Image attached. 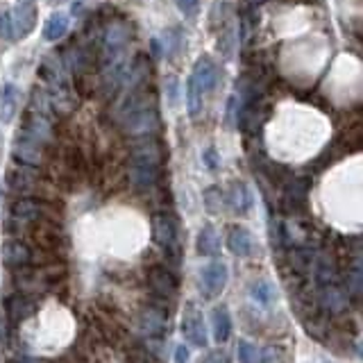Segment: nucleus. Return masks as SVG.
Returning a JSON list of instances; mask_svg holds the SVG:
<instances>
[{
    "mask_svg": "<svg viewBox=\"0 0 363 363\" xmlns=\"http://www.w3.org/2000/svg\"><path fill=\"white\" fill-rule=\"evenodd\" d=\"M236 355H238V363H261V350H256L252 343L247 341L238 343Z\"/></svg>",
    "mask_w": 363,
    "mask_h": 363,
    "instance_id": "nucleus-27",
    "label": "nucleus"
},
{
    "mask_svg": "<svg viewBox=\"0 0 363 363\" xmlns=\"http://www.w3.org/2000/svg\"><path fill=\"white\" fill-rule=\"evenodd\" d=\"M175 5L184 16H196L198 7H200V0H175Z\"/></svg>",
    "mask_w": 363,
    "mask_h": 363,
    "instance_id": "nucleus-32",
    "label": "nucleus"
},
{
    "mask_svg": "<svg viewBox=\"0 0 363 363\" xmlns=\"http://www.w3.org/2000/svg\"><path fill=\"white\" fill-rule=\"evenodd\" d=\"M130 363H157V361L152 359L150 352H146V350H135V352H132Z\"/></svg>",
    "mask_w": 363,
    "mask_h": 363,
    "instance_id": "nucleus-34",
    "label": "nucleus"
},
{
    "mask_svg": "<svg viewBox=\"0 0 363 363\" xmlns=\"http://www.w3.org/2000/svg\"><path fill=\"white\" fill-rule=\"evenodd\" d=\"M304 200H307V186H304L302 179H293L289 186H286V193H284V205L286 209H300L304 205Z\"/></svg>",
    "mask_w": 363,
    "mask_h": 363,
    "instance_id": "nucleus-23",
    "label": "nucleus"
},
{
    "mask_svg": "<svg viewBox=\"0 0 363 363\" xmlns=\"http://www.w3.org/2000/svg\"><path fill=\"white\" fill-rule=\"evenodd\" d=\"M12 214L18 223H39V221H48V218H55V209L48 203H43V200L23 198L12 207Z\"/></svg>",
    "mask_w": 363,
    "mask_h": 363,
    "instance_id": "nucleus-4",
    "label": "nucleus"
},
{
    "mask_svg": "<svg viewBox=\"0 0 363 363\" xmlns=\"http://www.w3.org/2000/svg\"><path fill=\"white\" fill-rule=\"evenodd\" d=\"M18 3H34V0H18Z\"/></svg>",
    "mask_w": 363,
    "mask_h": 363,
    "instance_id": "nucleus-37",
    "label": "nucleus"
},
{
    "mask_svg": "<svg viewBox=\"0 0 363 363\" xmlns=\"http://www.w3.org/2000/svg\"><path fill=\"white\" fill-rule=\"evenodd\" d=\"M121 125L130 137H152L159 130V116L152 100L132 93L121 107Z\"/></svg>",
    "mask_w": 363,
    "mask_h": 363,
    "instance_id": "nucleus-1",
    "label": "nucleus"
},
{
    "mask_svg": "<svg viewBox=\"0 0 363 363\" xmlns=\"http://www.w3.org/2000/svg\"><path fill=\"white\" fill-rule=\"evenodd\" d=\"M43 148L39 141H34L30 137H25L23 132H18L16 139H14V157L16 161H21L23 166H39L43 161Z\"/></svg>",
    "mask_w": 363,
    "mask_h": 363,
    "instance_id": "nucleus-6",
    "label": "nucleus"
},
{
    "mask_svg": "<svg viewBox=\"0 0 363 363\" xmlns=\"http://www.w3.org/2000/svg\"><path fill=\"white\" fill-rule=\"evenodd\" d=\"M69 16H66L64 12H53L50 16H48V21L43 23V39L46 41H60L66 36V32H69Z\"/></svg>",
    "mask_w": 363,
    "mask_h": 363,
    "instance_id": "nucleus-17",
    "label": "nucleus"
},
{
    "mask_svg": "<svg viewBox=\"0 0 363 363\" xmlns=\"http://www.w3.org/2000/svg\"><path fill=\"white\" fill-rule=\"evenodd\" d=\"M227 247L236 256H250L254 252V241L252 234L245 227H232L227 234Z\"/></svg>",
    "mask_w": 363,
    "mask_h": 363,
    "instance_id": "nucleus-15",
    "label": "nucleus"
},
{
    "mask_svg": "<svg viewBox=\"0 0 363 363\" xmlns=\"http://www.w3.org/2000/svg\"><path fill=\"white\" fill-rule=\"evenodd\" d=\"M182 334L193 343V345L205 348L207 345V331H205V320L193 304H186L184 318H182Z\"/></svg>",
    "mask_w": 363,
    "mask_h": 363,
    "instance_id": "nucleus-8",
    "label": "nucleus"
},
{
    "mask_svg": "<svg viewBox=\"0 0 363 363\" xmlns=\"http://www.w3.org/2000/svg\"><path fill=\"white\" fill-rule=\"evenodd\" d=\"M18 104H21V91L16 84L7 82L0 87V123H12L18 114Z\"/></svg>",
    "mask_w": 363,
    "mask_h": 363,
    "instance_id": "nucleus-12",
    "label": "nucleus"
},
{
    "mask_svg": "<svg viewBox=\"0 0 363 363\" xmlns=\"http://www.w3.org/2000/svg\"><path fill=\"white\" fill-rule=\"evenodd\" d=\"M198 252L205 256H216L221 254V238L212 225H205L198 234Z\"/></svg>",
    "mask_w": 363,
    "mask_h": 363,
    "instance_id": "nucleus-20",
    "label": "nucleus"
},
{
    "mask_svg": "<svg viewBox=\"0 0 363 363\" xmlns=\"http://www.w3.org/2000/svg\"><path fill=\"white\" fill-rule=\"evenodd\" d=\"M205 207L209 214H221L223 212V191L218 186H209L205 191Z\"/></svg>",
    "mask_w": 363,
    "mask_h": 363,
    "instance_id": "nucleus-28",
    "label": "nucleus"
},
{
    "mask_svg": "<svg viewBox=\"0 0 363 363\" xmlns=\"http://www.w3.org/2000/svg\"><path fill=\"white\" fill-rule=\"evenodd\" d=\"M227 277H229V273H227V266L223 261H214V263L205 266V270L200 273V282H203L200 286H203L205 295L214 298V295L223 293Z\"/></svg>",
    "mask_w": 363,
    "mask_h": 363,
    "instance_id": "nucleus-9",
    "label": "nucleus"
},
{
    "mask_svg": "<svg viewBox=\"0 0 363 363\" xmlns=\"http://www.w3.org/2000/svg\"><path fill=\"white\" fill-rule=\"evenodd\" d=\"M316 280L320 286H329L336 282V268L327 261V259H320L316 266Z\"/></svg>",
    "mask_w": 363,
    "mask_h": 363,
    "instance_id": "nucleus-29",
    "label": "nucleus"
},
{
    "mask_svg": "<svg viewBox=\"0 0 363 363\" xmlns=\"http://www.w3.org/2000/svg\"><path fill=\"white\" fill-rule=\"evenodd\" d=\"M0 39H3V41H14L12 14H9V12H3V14H0Z\"/></svg>",
    "mask_w": 363,
    "mask_h": 363,
    "instance_id": "nucleus-31",
    "label": "nucleus"
},
{
    "mask_svg": "<svg viewBox=\"0 0 363 363\" xmlns=\"http://www.w3.org/2000/svg\"><path fill=\"white\" fill-rule=\"evenodd\" d=\"M12 14V32H14V39L21 41L27 39L34 27H36V7L34 3H18Z\"/></svg>",
    "mask_w": 363,
    "mask_h": 363,
    "instance_id": "nucleus-5",
    "label": "nucleus"
},
{
    "mask_svg": "<svg viewBox=\"0 0 363 363\" xmlns=\"http://www.w3.org/2000/svg\"><path fill=\"white\" fill-rule=\"evenodd\" d=\"M189 78L193 80L196 87L207 95L218 84V66H216V62L212 60V57L205 55L193 64V71H191Z\"/></svg>",
    "mask_w": 363,
    "mask_h": 363,
    "instance_id": "nucleus-7",
    "label": "nucleus"
},
{
    "mask_svg": "<svg viewBox=\"0 0 363 363\" xmlns=\"http://www.w3.org/2000/svg\"><path fill=\"white\" fill-rule=\"evenodd\" d=\"M311 261H313V252L309 250V247H293L291 250V268L295 273H307L311 268Z\"/></svg>",
    "mask_w": 363,
    "mask_h": 363,
    "instance_id": "nucleus-26",
    "label": "nucleus"
},
{
    "mask_svg": "<svg viewBox=\"0 0 363 363\" xmlns=\"http://www.w3.org/2000/svg\"><path fill=\"white\" fill-rule=\"evenodd\" d=\"M348 298L350 295H355V298H359L361 295V268L359 266H355L350 273H348Z\"/></svg>",
    "mask_w": 363,
    "mask_h": 363,
    "instance_id": "nucleus-30",
    "label": "nucleus"
},
{
    "mask_svg": "<svg viewBox=\"0 0 363 363\" xmlns=\"http://www.w3.org/2000/svg\"><path fill=\"white\" fill-rule=\"evenodd\" d=\"M189 361V350L184 345L175 348V363H186Z\"/></svg>",
    "mask_w": 363,
    "mask_h": 363,
    "instance_id": "nucleus-35",
    "label": "nucleus"
},
{
    "mask_svg": "<svg viewBox=\"0 0 363 363\" xmlns=\"http://www.w3.org/2000/svg\"><path fill=\"white\" fill-rule=\"evenodd\" d=\"M7 363H50V361L36 359V357H16V359H9Z\"/></svg>",
    "mask_w": 363,
    "mask_h": 363,
    "instance_id": "nucleus-36",
    "label": "nucleus"
},
{
    "mask_svg": "<svg viewBox=\"0 0 363 363\" xmlns=\"http://www.w3.org/2000/svg\"><path fill=\"white\" fill-rule=\"evenodd\" d=\"M148 284L159 298H173V295L177 293L175 275L168 268H164V266H152V268L148 270Z\"/></svg>",
    "mask_w": 363,
    "mask_h": 363,
    "instance_id": "nucleus-10",
    "label": "nucleus"
},
{
    "mask_svg": "<svg viewBox=\"0 0 363 363\" xmlns=\"http://www.w3.org/2000/svg\"><path fill=\"white\" fill-rule=\"evenodd\" d=\"M152 234H155V241L170 254V259L177 263L182 250H179V232L175 218L170 214H157L152 218Z\"/></svg>",
    "mask_w": 363,
    "mask_h": 363,
    "instance_id": "nucleus-3",
    "label": "nucleus"
},
{
    "mask_svg": "<svg viewBox=\"0 0 363 363\" xmlns=\"http://www.w3.org/2000/svg\"><path fill=\"white\" fill-rule=\"evenodd\" d=\"M32 311H34L32 300L25 298V295H21V293H16V295H12V298L7 300V316H9V320L18 322V320H23V318L30 316Z\"/></svg>",
    "mask_w": 363,
    "mask_h": 363,
    "instance_id": "nucleus-21",
    "label": "nucleus"
},
{
    "mask_svg": "<svg viewBox=\"0 0 363 363\" xmlns=\"http://www.w3.org/2000/svg\"><path fill=\"white\" fill-rule=\"evenodd\" d=\"M184 100H186V109L191 118H198L200 111H203V102H205V93L200 91L193 80H186V89H184Z\"/></svg>",
    "mask_w": 363,
    "mask_h": 363,
    "instance_id": "nucleus-24",
    "label": "nucleus"
},
{
    "mask_svg": "<svg viewBox=\"0 0 363 363\" xmlns=\"http://www.w3.org/2000/svg\"><path fill=\"white\" fill-rule=\"evenodd\" d=\"M7 184L12 191H18V193H34L39 189V177H36L30 166L25 168H9L7 173Z\"/></svg>",
    "mask_w": 363,
    "mask_h": 363,
    "instance_id": "nucleus-13",
    "label": "nucleus"
},
{
    "mask_svg": "<svg viewBox=\"0 0 363 363\" xmlns=\"http://www.w3.org/2000/svg\"><path fill=\"white\" fill-rule=\"evenodd\" d=\"M39 75L46 84L43 93L48 98V104H50V111L60 114V116H69L75 109V95L69 87V82H66V75L60 69V64H57L53 57H48L41 64Z\"/></svg>",
    "mask_w": 363,
    "mask_h": 363,
    "instance_id": "nucleus-2",
    "label": "nucleus"
},
{
    "mask_svg": "<svg viewBox=\"0 0 363 363\" xmlns=\"http://www.w3.org/2000/svg\"><path fill=\"white\" fill-rule=\"evenodd\" d=\"M250 191L243 182H232V186L227 191V205L234 209L236 214H245L250 209Z\"/></svg>",
    "mask_w": 363,
    "mask_h": 363,
    "instance_id": "nucleus-18",
    "label": "nucleus"
},
{
    "mask_svg": "<svg viewBox=\"0 0 363 363\" xmlns=\"http://www.w3.org/2000/svg\"><path fill=\"white\" fill-rule=\"evenodd\" d=\"M3 256H5V261L9 266H14V268H21V266H27L32 259V254H30V247H27L25 243L21 241H9L5 243L3 247Z\"/></svg>",
    "mask_w": 363,
    "mask_h": 363,
    "instance_id": "nucleus-19",
    "label": "nucleus"
},
{
    "mask_svg": "<svg viewBox=\"0 0 363 363\" xmlns=\"http://www.w3.org/2000/svg\"><path fill=\"white\" fill-rule=\"evenodd\" d=\"M320 304L329 313H343V311L348 309L350 298H348V293L343 291V289H338L336 284H329V286H322V291H320Z\"/></svg>",
    "mask_w": 363,
    "mask_h": 363,
    "instance_id": "nucleus-14",
    "label": "nucleus"
},
{
    "mask_svg": "<svg viewBox=\"0 0 363 363\" xmlns=\"http://www.w3.org/2000/svg\"><path fill=\"white\" fill-rule=\"evenodd\" d=\"M212 322H214V338L218 343H225L232 334V318H229V311L227 307H216L212 311Z\"/></svg>",
    "mask_w": 363,
    "mask_h": 363,
    "instance_id": "nucleus-22",
    "label": "nucleus"
},
{
    "mask_svg": "<svg viewBox=\"0 0 363 363\" xmlns=\"http://www.w3.org/2000/svg\"><path fill=\"white\" fill-rule=\"evenodd\" d=\"M250 295L254 302H259L261 307H270L273 300L277 298V291L273 289L270 282H254L250 286Z\"/></svg>",
    "mask_w": 363,
    "mask_h": 363,
    "instance_id": "nucleus-25",
    "label": "nucleus"
},
{
    "mask_svg": "<svg viewBox=\"0 0 363 363\" xmlns=\"http://www.w3.org/2000/svg\"><path fill=\"white\" fill-rule=\"evenodd\" d=\"M139 324H141L143 334H148V336H161L166 327V313L157 307H148L141 311Z\"/></svg>",
    "mask_w": 363,
    "mask_h": 363,
    "instance_id": "nucleus-16",
    "label": "nucleus"
},
{
    "mask_svg": "<svg viewBox=\"0 0 363 363\" xmlns=\"http://www.w3.org/2000/svg\"><path fill=\"white\" fill-rule=\"evenodd\" d=\"M203 161H205V166L209 170H218V166H221V159H218V152L216 148H207L203 152Z\"/></svg>",
    "mask_w": 363,
    "mask_h": 363,
    "instance_id": "nucleus-33",
    "label": "nucleus"
},
{
    "mask_svg": "<svg viewBox=\"0 0 363 363\" xmlns=\"http://www.w3.org/2000/svg\"><path fill=\"white\" fill-rule=\"evenodd\" d=\"M161 166L155 164H143V161H132L130 159V182L141 191H148L157 184Z\"/></svg>",
    "mask_w": 363,
    "mask_h": 363,
    "instance_id": "nucleus-11",
    "label": "nucleus"
}]
</instances>
